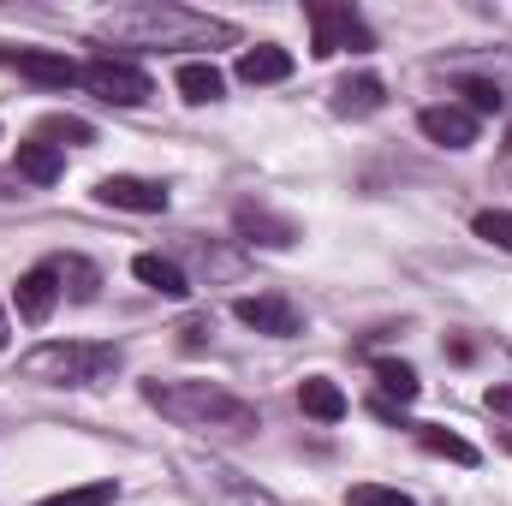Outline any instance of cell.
<instances>
[{
  "instance_id": "obj_1",
  "label": "cell",
  "mask_w": 512,
  "mask_h": 506,
  "mask_svg": "<svg viewBox=\"0 0 512 506\" xmlns=\"http://www.w3.org/2000/svg\"><path fill=\"white\" fill-rule=\"evenodd\" d=\"M102 42L120 48H209V42H239V30L227 18L173 6V0H137V6H114L96 24Z\"/></svg>"
},
{
  "instance_id": "obj_2",
  "label": "cell",
  "mask_w": 512,
  "mask_h": 506,
  "mask_svg": "<svg viewBox=\"0 0 512 506\" xmlns=\"http://www.w3.org/2000/svg\"><path fill=\"white\" fill-rule=\"evenodd\" d=\"M143 399L179 429H227V435L256 429V411L221 381H143Z\"/></svg>"
},
{
  "instance_id": "obj_3",
  "label": "cell",
  "mask_w": 512,
  "mask_h": 506,
  "mask_svg": "<svg viewBox=\"0 0 512 506\" xmlns=\"http://www.w3.org/2000/svg\"><path fill=\"white\" fill-rule=\"evenodd\" d=\"M24 381H42V387H102V381L120 376V346L108 340H42L18 358Z\"/></svg>"
},
{
  "instance_id": "obj_4",
  "label": "cell",
  "mask_w": 512,
  "mask_h": 506,
  "mask_svg": "<svg viewBox=\"0 0 512 506\" xmlns=\"http://www.w3.org/2000/svg\"><path fill=\"white\" fill-rule=\"evenodd\" d=\"M179 477H185V495L203 506H280L256 477L233 471L215 453H179Z\"/></svg>"
},
{
  "instance_id": "obj_5",
  "label": "cell",
  "mask_w": 512,
  "mask_h": 506,
  "mask_svg": "<svg viewBox=\"0 0 512 506\" xmlns=\"http://www.w3.org/2000/svg\"><path fill=\"white\" fill-rule=\"evenodd\" d=\"M304 18H310V54L316 60H334V54H370L376 48V36H370V24L352 12V6H304Z\"/></svg>"
},
{
  "instance_id": "obj_6",
  "label": "cell",
  "mask_w": 512,
  "mask_h": 506,
  "mask_svg": "<svg viewBox=\"0 0 512 506\" xmlns=\"http://www.w3.org/2000/svg\"><path fill=\"white\" fill-rule=\"evenodd\" d=\"M84 84H90L102 102H114V108H143V102L155 96L149 72L131 66V60H120V54H96V60H84Z\"/></svg>"
},
{
  "instance_id": "obj_7",
  "label": "cell",
  "mask_w": 512,
  "mask_h": 506,
  "mask_svg": "<svg viewBox=\"0 0 512 506\" xmlns=\"http://www.w3.org/2000/svg\"><path fill=\"white\" fill-rule=\"evenodd\" d=\"M6 66H12L18 78L42 84V90L84 84V66H78V60H66V54H54V48H6Z\"/></svg>"
},
{
  "instance_id": "obj_8",
  "label": "cell",
  "mask_w": 512,
  "mask_h": 506,
  "mask_svg": "<svg viewBox=\"0 0 512 506\" xmlns=\"http://www.w3.org/2000/svg\"><path fill=\"white\" fill-rule=\"evenodd\" d=\"M96 203L131 209V215H161L167 209V185L161 179H137V173H108V179H96Z\"/></svg>"
},
{
  "instance_id": "obj_9",
  "label": "cell",
  "mask_w": 512,
  "mask_h": 506,
  "mask_svg": "<svg viewBox=\"0 0 512 506\" xmlns=\"http://www.w3.org/2000/svg\"><path fill=\"white\" fill-rule=\"evenodd\" d=\"M233 227H239V239L245 245H262V251H292L304 233H298V221H286V215H274L268 203H239L233 209Z\"/></svg>"
},
{
  "instance_id": "obj_10",
  "label": "cell",
  "mask_w": 512,
  "mask_h": 506,
  "mask_svg": "<svg viewBox=\"0 0 512 506\" xmlns=\"http://www.w3.org/2000/svg\"><path fill=\"white\" fill-rule=\"evenodd\" d=\"M233 316L256 328V334H268V340H292L304 322H298V310H292V298H280V292H256V298H239L233 304Z\"/></svg>"
},
{
  "instance_id": "obj_11",
  "label": "cell",
  "mask_w": 512,
  "mask_h": 506,
  "mask_svg": "<svg viewBox=\"0 0 512 506\" xmlns=\"http://www.w3.org/2000/svg\"><path fill=\"white\" fill-rule=\"evenodd\" d=\"M417 126H423L429 143H441V149H471V143H477V114H465V108H453V102L423 108Z\"/></svg>"
},
{
  "instance_id": "obj_12",
  "label": "cell",
  "mask_w": 512,
  "mask_h": 506,
  "mask_svg": "<svg viewBox=\"0 0 512 506\" xmlns=\"http://www.w3.org/2000/svg\"><path fill=\"white\" fill-rule=\"evenodd\" d=\"M54 304H60V280H54L48 262H36L30 274H18V316H24L30 328H42V322L54 316Z\"/></svg>"
},
{
  "instance_id": "obj_13",
  "label": "cell",
  "mask_w": 512,
  "mask_h": 506,
  "mask_svg": "<svg viewBox=\"0 0 512 506\" xmlns=\"http://www.w3.org/2000/svg\"><path fill=\"white\" fill-rule=\"evenodd\" d=\"M382 102H387V84L376 72H358V78L334 84V114L340 120H370V114H382Z\"/></svg>"
},
{
  "instance_id": "obj_14",
  "label": "cell",
  "mask_w": 512,
  "mask_h": 506,
  "mask_svg": "<svg viewBox=\"0 0 512 506\" xmlns=\"http://www.w3.org/2000/svg\"><path fill=\"white\" fill-rule=\"evenodd\" d=\"M131 274H137L149 292H161V298H191V274L161 251H137L131 256Z\"/></svg>"
},
{
  "instance_id": "obj_15",
  "label": "cell",
  "mask_w": 512,
  "mask_h": 506,
  "mask_svg": "<svg viewBox=\"0 0 512 506\" xmlns=\"http://www.w3.org/2000/svg\"><path fill=\"white\" fill-rule=\"evenodd\" d=\"M233 72H239V84H251V90L256 84H286V78H292V54H286L280 42H256V48L239 54Z\"/></svg>"
},
{
  "instance_id": "obj_16",
  "label": "cell",
  "mask_w": 512,
  "mask_h": 506,
  "mask_svg": "<svg viewBox=\"0 0 512 506\" xmlns=\"http://www.w3.org/2000/svg\"><path fill=\"white\" fill-rule=\"evenodd\" d=\"M12 173H18L24 185H54V179L66 173V155H60L54 143L30 137V143H18V149H12Z\"/></svg>"
},
{
  "instance_id": "obj_17",
  "label": "cell",
  "mask_w": 512,
  "mask_h": 506,
  "mask_svg": "<svg viewBox=\"0 0 512 506\" xmlns=\"http://www.w3.org/2000/svg\"><path fill=\"white\" fill-rule=\"evenodd\" d=\"M298 411L316 417V423H340V417H346V393H340V381L304 376L298 381Z\"/></svg>"
},
{
  "instance_id": "obj_18",
  "label": "cell",
  "mask_w": 512,
  "mask_h": 506,
  "mask_svg": "<svg viewBox=\"0 0 512 506\" xmlns=\"http://www.w3.org/2000/svg\"><path fill=\"white\" fill-rule=\"evenodd\" d=\"M173 84H179V96H185L191 108L221 102V90H227V78H221V66H215V60H185V66L173 72Z\"/></svg>"
},
{
  "instance_id": "obj_19",
  "label": "cell",
  "mask_w": 512,
  "mask_h": 506,
  "mask_svg": "<svg viewBox=\"0 0 512 506\" xmlns=\"http://www.w3.org/2000/svg\"><path fill=\"white\" fill-rule=\"evenodd\" d=\"M48 268H54L60 292H72L78 304H90V298L102 292V268H96V262H84V256H48Z\"/></svg>"
},
{
  "instance_id": "obj_20",
  "label": "cell",
  "mask_w": 512,
  "mask_h": 506,
  "mask_svg": "<svg viewBox=\"0 0 512 506\" xmlns=\"http://www.w3.org/2000/svg\"><path fill=\"white\" fill-rule=\"evenodd\" d=\"M411 429H417V447L435 453V459H453V465H477V459H483L465 435H453V429H441V423H411Z\"/></svg>"
},
{
  "instance_id": "obj_21",
  "label": "cell",
  "mask_w": 512,
  "mask_h": 506,
  "mask_svg": "<svg viewBox=\"0 0 512 506\" xmlns=\"http://www.w3.org/2000/svg\"><path fill=\"white\" fill-rule=\"evenodd\" d=\"M36 137L54 143V149H66V143H72V149H90V143H96V126L78 120V114H48V120L36 126Z\"/></svg>"
},
{
  "instance_id": "obj_22",
  "label": "cell",
  "mask_w": 512,
  "mask_h": 506,
  "mask_svg": "<svg viewBox=\"0 0 512 506\" xmlns=\"http://www.w3.org/2000/svg\"><path fill=\"white\" fill-rule=\"evenodd\" d=\"M376 381H382L387 399H399V405H411V399L423 393L417 370H411V364H399V358H376Z\"/></svg>"
},
{
  "instance_id": "obj_23",
  "label": "cell",
  "mask_w": 512,
  "mask_h": 506,
  "mask_svg": "<svg viewBox=\"0 0 512 506\" xmlns=\"http://www.w3.org/2000/svg\"><path fill=\"white\" fill-rule=\"evenodd\" d=\"M114 501H120V483H78V489L42 495L36 506H114Z\"/></svg>"
},
{
  "instance_id": "obj_24",
  "label": "cell",
  "mask_w": 512,
  "mask_h": 506,
  "mask_svg": "<svg viewBox=\"0 0 512 506\" xmlns=\"http://www.w3.org/2000/svg\"><path fill=\"white\" fill-rule=\"evenodd\" d=\"M459 96H465V114H501V84L495 78H459Z\"/></svg>"
},
{
  "instance_id": "obj_25",
  "label": "cell",
  "mask_w": 512,
  "mask_h": 506,
  "mask_svg": "<svg viewBox=\"0 0 512 506\" xmlns=\"http://www.w3.org/2000/svg\"><path fill=\"white\" fill-rule=\"evenodd\" d=\"M471 233H477L483 245H495V251H512V209H477Z\"/></svg>"
},
{
  "instance_id": "obj_26",
  "label": "cell",
  "mask_w": 512,
  "mask_h": 506,
  "mask_svg": "<svg viewBox=\"0 0 512 506\" xmlns=\"http://www.w3.org/2000/svg\"><path fill=\"white\" fill-rule=\"evenodd\" d=\"M346 506H417L405 489H387V483H352L346 489Z\"/></svg>"
},
{
  "instance_id": "obj_27",
  "label": "cell",
  "mask_w": 512,
  "mask_h": 506,
  "mask_svg": "<svg viewBox=\"0 0 512 506\" xmlns=\"http://www.w3.org/2000/svg\"><path fill=\"white\" fill-rule=\"evenodd\" d=\"M483 405H489L495 417H512V381H507V387H489V393H483Z\"/></svg>"
},
{
  "instance_id": "obj_28",
  "label": "cell",
  "mask_w": 512,
  "mask_h": 506,
  "mask_svg": "<svg viewBox=\"0 0 512 506\" xmlns=\"http://www.w3.org/2000/svg\"><path fill=\"white\" fill-rule=\"evenodd\" d=\"M179 340H185V346H191V352H197V346H203V340H209V322H185V328H179Z\"/></svg>"
},
{
  "instance_id": "obj_29",
  "label": "cell",
  "mask_w": 512,
  "mask_h": 506,
  "mask_svg": "<svg viewBox=\"0 0 512 506\" xmlns=\"http://www.w3.org/2000/svg\"><path fill=\"white\" fill-rule=\"evenodd\" d=\"M18 191H24V179L18 173H0V197H18Z\"/></svg>"
},
{
  "instance_id": "obj_30",
  "label": "cell",
  "mask_w": 512,
  "mask_h": 506,
  "mask_svg": "<svg viewBox=\"0 0 512 506\" xmlns=\"http://www.w3.org/2000/svg\"><path fill=\"white\" fill-rule=\"evenodd\" d=\"M6 340H12V322H6V310H0V352H6Z\"/></svg>"
}]
</instances>
